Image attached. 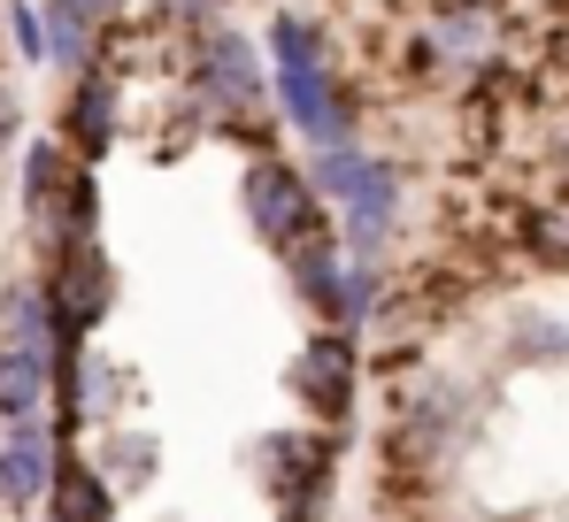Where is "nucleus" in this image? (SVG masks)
Here are the masks:
<instances>
[{
	"label": "nucleus",
	"mask_w": 569,
	"mask_h": 522,
	"mask_svg": "<svg viewBox=\"0 0 569 522\" xmlns=\"http://www.w3.org/2000/svg\"><path fill=\"white\" fill-rule=\"evenodd\" d=\"M316 200L331 208V231L355 261H378L392 223H400V162H385L370 147H316L308 162Z\"/></svg>",
	"instance_id": "obj_1"
},
{
	"label": "nucleus",
	"mask_w": 569,
	"mask_h": 522,
	"mask_svg": "<svg viewBox=\"0 0 569 522\" xmlns=\"http://www.w3.org/2000/svg\"><path fill=\"white\" fill-rule=\"evenodd\" d=\"M186 100L223 131L239 116H270V54L223 16L186 39Z\"/></svg>",
	"instance_id": "obj_2"
},
{
	"label": "nucleus",
	"mask_w": 569,
	"mask_h": 522,
	"mask_svg": "<svg viewBox=\"0 0 569 522\" xmlns=\"http://www.w3.org/2000/svg\"><path fill=\"white\" fill-rule=\"evenodd\" d=\"M39 292H47V323H54V339H93L100 323L116 315V261L100 239H62V247H47V277H39ZM47 339V347H54Z\"/></svg>",
	"instance_id": "obj_3"
},
{
	"label": "nucleus",
	"mask_w": 569,
	"mask_h": 522,
	"mask_svg": "<svg viewBox=\"0 0 569 522\" xmlns=\"http://www.w3.org/2000/svg\"><path fill=\"white\" fill-rule=\"evenodd\" d=\"M239 215H247V231L284 254V247H300L308 231H323L331 223V208L316 200V184L300 162H284V154H254L247 170H239Z\"/></svg>",
	"instance_id": "obj_4"
},
{
	"label": "nucleus",
	"mask_w": 569,
	"mask_h": 522,
	"mask_svg": "<svg viewBox=\"0 0 569 522\" xmlns=\"http://www.w3.org/2000/svg\"><path fill=\"white\" fill-rule=\"evenodd\" d=\"M270 108H278L284 131H300L308 147H355V131H362V100H355V86L331 62L270 70Z\"/></svg>",
	"instance_id": "obj_5"
},
{
	"label": "nucleus",
	"mask_w": 569,
	"mask_h": 522,
	"mask_svg": "<svg viewBox=\"0 0 569 522\" xmlns=\"http://www.w3.org/2000/svg\"><path fill=\"white\" fill-rule=\"evenodd\" d=\"M54 139H62L70 162H86V170H100V162L116 154V139H123V86H116L108 62H93V70L70 78V100H62V116H54Z\"/></svg>",
	"instance_id": "obj_6"
},
{
	"label": "nucleus",
	"mask_w": 569,
	"mask_h": 522,
	"mask_svg": "<svg viewBox=\"0 0 569 522\" xmlns=\"http://www.w3.org/2000/svg\"><path fill=\"white\" fill-rule=\"evenodd\" d=\"M292 400L308 408V415H323V423H347L355 415V339L347 331H316L308 347H300V361H292Z\"/></svg>",
	"instance_id": "obj_7"
},
{
	"label": "nucleus",
	"mask_w": 569,
	"mask_h": 522,
	"mask_svg": "<svg viewBox=\"0 0 569 522\" xmlns=\"http://www.w3.org/2000/svg\"><path fill=\"white\" fill-rule=\"evenodd\" d=\"M247 461H262V476H270V492L292 500V508H308L316 492H323V476H331V461H339V445L316 431H270L247 445Z\"/></svg>",
	"instance_id": "obj_8"
},
{
	"label": "nucleus",
	"mask_w": 569,
	"mask_h": 522,
	"mask_svg": "<svg viewBox=\"0 0 569 522\" xmlns=\"http://www.w3.org/2000/svg\"><path fill=\"white\" fill-rule=\"evenodd\" d=\"M70 147L47 131V139H31L23 147V162H16V208H23V223L39 231V247L54 239V223H62V200H70Z\"/></svg>",
	"instance_id": "obj_9"
},
{
	"label": "nucleus",
	"mask_w": 569,
	"mask_h": 522,
	"mask_svg": "<svg viewBox=\"0 0 569 522\" xmlns=\"http://www.w3.org/2000/svg\"><path fill=\"white\" fill-rule=\"evenodd\" d=\"M492 39H500V8L492 0H439V16L423 31V54L439 70H462V62H485L492 54Z\"/></svg>",
	"instance_id": "obj_10"
},
{
	"label": "nucleus",
	"mask_w": 569,
	"mask_h": 522,
	"mask_svg": "<svg viewBox=\"0 0 569 522\" xmlns=\"http://www.w3.org/2000/svg\"><path fill=\"white\" fill-rule=\"evenodd\" d=\"M47 476H54V438L47 423H8V445H0V508H39L47 500Z\"/></svg>",
	"instance_id": "obj_11"
},
{
	"label": "nucleus",
	"mask_w": 569,
	"mask_h": 522,
	"mask_svg": "<svg viewBox=\"0 0 569 522\" xmlns=\"http://www.w3.org/2000/svg\"><path fill=\"white\" fill-rule=\"evenodd\" d=\"M47 400H54V353L8 339L0 347V423H31V415H47Z\"/></svg>",
	"instance_id": "obj_12"
},
{
	"label": "nucleus",
	"mask_w": 569,
	"mask_h": 522,
	"mask_svg": "<svg viewBox=\"0 0 569 522\" xmlns=\"http://www.w3.org/2000/svg\"><path fill=\"white\" fill-rule=\"evenodd\" d=\"M47 500H54V522H108L116 515V492L100 484V469L86 461V453H54Z\"/></svg>",
	"instance_id": "obj_13"
},
{
	"label": "nucleus",
	"mask_w": 569,
	"mask_h": 522,
	"mask_svg": "<svg viewBox=\"0 0 569 522\" xmlns=\"http://www.w3.org/2000/svg\"><path fill=\"white\" fill-rule=\"evenodd\" d=\"M39 16H47V62H54V70L78 78V70H93L100 54H108V31H93L70 0H39Z\"/></svg>",
	"instance_id": "obj_14"
},
{
	"label": "nucleus",
	"mask_w": 569,
	"mask_h": 522,
	"mask_svg": "<svg viewBox=\"0 0 569 522\" xmlns=\"http://www.w3.org/2000/svg\"><path fill=\"white\" fill-rule=\"evenodd\" d=\"M262 54H270V70H316V62H331L323 31H316L300 8H278V16H270V31H262Z\"/></svg>",
	"instance_id": "obj_15"
},
{
	"label": "nucleus",
	"mask_w": 569,
	"mask_h": 522,
	"mask_svg": "<svg viewBox=\"0 0 569 522\" xmlns=\"http://www.w3.org/2000/svg\"><path fill=\"white\" fill-rule=\"evenodd\" d=\"M0 323H8V339H23V347H47V339H54L39 277H23V284H8V292H0Z\"/></svg>",
	"instance_id": "obj_16"
},
{
	"label": "nucleus",
	"mask_w": 569,
	"mask_h": 522,
	"mask_svg": "<svg viewBox=\"0 0 569 522\" xmlns=\"http://www.w3.org/2000/svg\"><path fill=\"white\" fill-rule=\"evenodd\" d=\"M508 339H516L523 361H569V323H562V315H547V308H523Z\"/></svg>",
	"instance_id": "obj_17"
},
{
	"label": "nucleus",
	"mask_w": 569,
	"mask_h": 522,
	"mask_svg": "<svg viewBox=\"0 0 569 522\" xmlns=\"http://www.w3.org/2000/svg\"><path fill=\"white\" fill-rule=\"evenodd\" d=\"M154 461H162V438L154 431H116L108 438V469H116V484H154Z\"/></svg>",
	"instance_id": "obj_18"
},
{
	"label": "nucleus",
	"mask_w": 569,
	"mask_h": 522,
	"mask_svg": "<svg viewBox=\"0 0 569 522\" xmlns=\"http://www.w3.org/2000/svg\"><path fill=\"white\" fill-rule=\"evenodd\" d=\"M8 47L23 62H47V16H39V0H8Z\"/></svg>",
	"instance_id": "obj_19"
},
{
	"label": "nucleus",
	"mask_w": 569,
	"mask_h": 522,
	"mask_svg": "<svg viewBox=\"0 0 569 522\" xmlns=\"http://www.w3.org/2000/svg\"><path fill=\"white\" fill-rule=\"evenodd\" d=\"M531 239L547 261H569V215H531Z\"/></svg>",
	"instance_id": "obj_20"
},
{
	"label": "nucleus",
	"mask_w": 569,
	"mask_h": 522,
	"mask_svg": "<svg viewBox=\"0 0 569 522\" xmlns=\"http://www.w3.org/2000/svg\"><path fill=\"white\" fill-rule=\"evenodd\" d=\"M70 8H78L93 31H123V0H70Z\"/></svg>",
	"instance_id": "obj_21"
},
{
	"label": "nucleus",
	"mask_w": 569,
	"mask_h": 522,
	"mask_svg": "<svg viewBox=\"0 0 569 522\" xmlns=\"http://www.w3.org/2000/svg\"><path fill=\"white\" fill-rule=\"evenodd\" d=\"M16 139H23V100H16V92L0 86V154H8Z\"/></svg>",
	"instance_id": "obj_22"
},
{
	"label": "nucleus",
	"mask_w": 569,
	"mask_h": 522,
	"mask_svg": "<svg viewBox=\"0 0 569 522\" xmlns=\"http://www.w3.org/2000/svg\"><path fill=\"white\" fill-rule=\"evenodd\" d=\"M284 522H316V515H308V508H292V515H284Z\"/></svg>",
	"instance_id": "obj_23"
},
{
	"label": "nucleus",
	"mask_w": 569,
	"mask_h": 522,
	"mask_svg": "<svg viewBox=\"0 0 569 522\" xmlns=\"http://www.w3.org/2000/svg\"><path fill=\"white\" fill-rule=\"evenodd\" d=\"M562 162H569V147H562Z\"/></svg>",
	"instance_id": "obj_24"
}]
</instances>
